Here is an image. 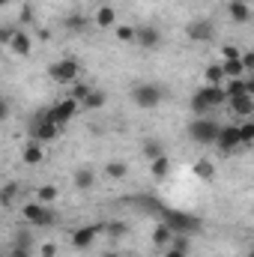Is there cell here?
Returning <instances> with one entry per match:
<instances>
[{
  "label": "cell",
  "mask_w": 254,
  "mask_h": 257,
  "mask_svg": "<svg viewBox=\"0 0 254 257\" xmlns=\"http://www.w3.org/2000/svg\"><path fill=\"white\" fill-rule=\"evenodd\" d=\"M165 99H168V90H165L162 84L141 81V84H135V87H132V102H135L141 111H153V108H159Z\"/></svg>",
  "instance_id": "1"
},
{
  "label": "cell",
  "mask_w": 254,
  "mask_h": 257,
  "mask_svg": "<svg viewBox=\"0 0 254 257\" xmlns=\"http://www.w3.org/2000/svg\"><path fill=\"white\" fill-rule=\"evenodd\" d=\"M224 102H227V96H224L221 87H200L191 96V111H194V117H206L209 111L224 108Z\"/></svg>",
  "instance_id": "2"
},
{
  "label": "cell",
  "mask_w": 254,
  "mask_h": 257,
  "mask_svg": "<svg viewBox=\"0 0 254 257\" xmlns=\"http://www.w3.org/2000/svg\"><path fill=\"white\" fill-rule=\"evenodd\" d=\"M218 128L221 123L215 120V117H194L189 123V138L194 144H200V147H209V144H215V135H218Z\"/></svg>",
  "instance_id": "3"
},
{
  "label": "cell",
  "mask_w": 254,
  "mask_h": 257,
  "mask_svg": "<svg viewBox=\"0 0 254 257\" xmlns=\"http://www.w3.org/2000/svg\"><path fill=\"white\" fill-rule=\"evenodd\" d=\"M21 218H24V224H30V227H51V224L57 221L54 209L45 206V203H39V200L24 203V206H21Z\"/></svg>",
  "instance_id": "4"
},
{
  "label": "cell",
  "mask_w": 254,
  "mask_h": 257,
  "mask_svg": "<svg viewBox=\"0 0 254 257\" xmlns=\"http://www.w3.org/2000/svg\"><path fill=\"white\" fill-rule=\"evenodd\" d=\"M48 78H51L54 84H75V81L81 78V63H78L75 57H63V60H57V63L48 66Z\"/></svg>",
  "instance_id": "5"
},
{
  "label": "cell",
  "mask_w": 254,
  "mask_h": 257,
  "mask_svg": "<svg viewBox=\"0 0 254 257\" xmlns=\"http://www.w3.org/2000/svg\"><path fill=\"white\" fill-rule=\"evenodd\" d=\"M99 233H102V221H96V224H81V227H75V230L69 233V245H72L75 251H87V248H93V242H96Z\"/></svg>",
  "instance_id": "6"
},
{
  "label": "cell",
  "mask_w": 254,
  "mask_h": 257,
  "mask_svg": "<svg viewBox=\"0 0 254 257\" xmlns=\"http://www.w3.org/2000/svg\"><path fill=\"white\" fill-rule=\"evenodd\" d=\"M27 135H30V141H39V144H45V141H54L57 135H60V126L57 123H51L48 117H45V111L30 123V128H27Z\"/></svg>",
  "instance_id": "7"
},
{
  "label": "cell",
  "mask_w": 254,
  "mask_h": 257,
  "mask_svg": "<svg viewBox=\"0 0 254 257\" xmlns=\"http://www.w3.org/2000/svg\"><path fill=\"white\" fill-rule=\"evenodd\" d=\"M75 114H78V102H75V99H69V96H66V99H60V102H54V105L45 111V117H48L51 123H57L60 128H63L66 123L75 117Z\"/></svg>",
  "instance_id": "8"
},
{
  "label": "cell",
  "mask_w": 254,
  "mask_h": 257,
  "mask_svg": "<svg viewBox=\"0 0 254 257\" xmlns=\"http://www.w3.org/2000/svg\"><path fill=\"white\" fill-rule=\"evenodd\" d=\"M186 36H189L191 42H209L215 36V24L209 18H194V21L186 24Z\"/></svg>",
  "instance_id": "9"
},
{
  "label": "cell",
  "mask_w": 254,
  "mask_h": 257,
  "mask_svg": "<svg viewBox=\"0 0 254 257\" xmlns=\"http://www.w3.org/2000/svg\"><path fill=\"white\" fill-rule=\"evenodd\" d=\"M224 105H227V111H230L233 117H239V120H251L254 117V96L251 93L233 96V99H227Z\"/></svg>",
  "instance_id": "10"
},
{
  "label": "cell",
  "mask_w": 254,
  "mask_h": 257,
  "mask_svg": "<svg viewBox=\"0 0 254 257\" xmlns=\"http://www.w3.org/2000/svg\"><path fill=\"white\" fill-rule=\"evenodd\" d=\"M215 147L221 150V153H236L242 144H239V135H236V126H221L218 128V135H215Z\"/></svg>",
  "instance_id": "11"
},
{
  "label": "cell",
  "mask_w": 254,
  "mask_h": 257,
  "mask_svg": "<svg viewBox=\"0 0 254 257\" xmlns=\"http://www.w3.org/2000/svg\"><path fill=\"white\" fill-rule=\"evenodd\" d=\"M135 42L141 45V48H147V51H153V48H159L162 45V33L156 30V27H135Z\"/></svg>",
  "instance_id": "12"
},
{
  "label": "cell",
  "mask_w": 254,
  "mask_h": 257,
  "mask_svg": "<svg viewBox=\"0 0 254 257\" xmlns=\"http://www.w3.org/2000/svg\"><path fill=\"white\" fill-rule=\"evenodd\" d=\"M9 51H12L15 57H30V51H33V39H30V33H24V30L15 27L12 39H9Z\"/></svg>",
  "instance_id": "13"
},
{
  "label": "cell",
  "mask_w": 254,
  "mask_h": 257,
  "mask_svg": "<svg viewBox=\"0 0 254 257\" xmlns=\"http://www.w3.org/2000/svg\"><path fill=\"white\" fill-rule=\"evenodd\" d=\"M93 27H99V30H114V24H117V9L114 6H108V3H102L99 9H96V15H93V21H90Z\"/></svg>",
  "instance_id": "14"
},
{
  "label": "cell",
  "mask_w": 254,
  "mask_h": 257,
  "mask_svg": "<svg viewBox=\"0 0 254 257\" xmlns=\"http://www.w3.org/2000/svg\"><path fill=\"white\" fill-rule=\"evenodd\" d=\"M21 162L30 165V168L42 165V162H45V144H39V141H27L24 150H21Z\"/></svg>",
  "instance_id": "15"
},
{
  "label": "cell",
  "mask_w": 254,
  "mask_h": 257,
  "mask_svg": "<svg viewBox=\"0 0 254 257\" xmlns=\"http://www.w3.org/2000/svg\"><path fill=\"white\" fill-rule=\"evenodd\" d=\"M227 15L236 24H248L251 21V3L248 0H227Z\"/></svg>",
  "instance_id": "16"
},
{
  "label": "cell",
  "mask_w": 254,
  "mask_h": 257,
  "mask_svg": "<svg viewBox=\"0 0 254 257\" xmlns=\"http://www.w3.org/2000/svg\"><path fill=\"white\" fill-rule=\"evenodd\" d=\"M63 30H66V33L81 36V33H87V30H90V18H87L84 12H69V15L63 18Z\"/></svg>",
  "instance_id": "17"
},
{
  "label": "cell",
  "mask_w": 254,
  "mask_h": 257,
  "mask_svg": "<svg viewBox=\"0 0 254 257\" xmlns=\"http://www.w3.org/2000/svg\"><path fill=\"white\" fill-rule=\"evenodd\" d=\"M108 105V93L105 90H99V87H93L84 99H81V105L78 108H84V111H102Z\"/></svg>",
  "instance_id": "18"
},
{
  "label": "cell",
  "mask_w": 254,
  "mask_h": 257,
  "mask_svg": "<svg viewBox=\"0 0 254 257\" xmlns=\"http://www.w3.org/2000/svg\"><path fill=\"white\" fill-rule=\"evenodd\" d=\"M72 183H75L78 192H87V189L96 186V171H93V168H78L75 177H72Z\"/></svg>",
  "instance_id": "19"
},
{
  "label": "cell",
  "mask_w": 254,
  "mask_h": 257,
  "mask_svg": "<svg viewBox=\"0 0 254 257\" xmlns=\"http://www.w3.org/2000/svg\"><path fill=\"white\" fill-rule=\"evenodd\" d=\"M221 84H224L221 63H206V69H203V87H221Z\"/></svg>",
  "instance_id": "20"
},
{
  "label": "cell",
  "mask_w": 254,
  "mask_h": 257,
  "mask_svg": "<svg viewBox=\"0 0 254 257\" xmlns=\"http://www.w3.org/2000/svg\"><path fill=\"white\" fill-rule=\"evenodd\" d=\"M141 153H144L147 162H153V159H159V156H168V153H165V144H162L159 138H147V141L141 144Z\"/></svg>",
  "instance_id": "21"
},
{
  "label": "cell",
  "mask_w": 254,
  "mask_h": 257,
  "mask_svg": "<svg viewBox=\"0 0 254 257\" xmlns=\"http://www.w3.org/2000/svg\"><path fill=\"white\" fill-rule=\"evenodd\" d=\"M18 194H21V186L15 183V180H9L3 189H0V206L3 209H9V206H15V200H18Z\"/></svg>",
  "instance_id": "22"
},
{
  "label": "cell",
  "mask_w": 254,
  "mask_h": 257,
  "mask_svg": "<svg viewBox=\"0 0 254 257\" xmlns=\"http://www.w3.org/2000/svg\"><path fill=\"white\" fill-rule=\"evenodd\" d=\"M171 239H174V227H171V224H159V227L153 230V245H156V248H168Z\"/></svg>",
  "instance_id": "23"
},
{
  "label": "cell",
  "mask_w": 254,
  "mask_h": 257,
  "mask_svg": "<svg viewBox=\"0 0 254 257\" xmlns=\"http://www.w3.org/2000/svg\"><path fill=\"white\" fill-rule=\"evenodd\" d=\"M150 174H153L156 180H165V177L171 174V159H168V156L153 159V162H150Z\"/></svg>",
  "instance_id": "24"
},
{
  "label": "cell",
  "mask_w": 254,
  "mask_h": 257,
  "mask_svg": "<svg viewBox=\"0 0 254 257\" xmlns=\"http://www.w3.org/2000/svg\"><path fill=\"white\" fill-rule=\"evenodd\" d=\"M102 233H108L111 239H123L129 233V224L126 221H102Z\"/></svg>",
  "instance_id": "25"
},
{
  "label": "cell",
  "mask_w": 254,
  "mask_h": 257,
  "mask_svg": "<svg viewBox=\"0 0 254 257\" xmlns=\"http://www.w3.org/2000/svg\"><path fill=\"white\" fill-rule=\"evenodd\" d=\"M236 135H239V144H242V147H251L254 144V120L236 123Z\"/></svg>",
  "instance_id": "26"
},
{
  "label": "cell",
  "mask_w": 254,
  "mask_h": 257,
  "mask_svg": "<svg viewBox=\"0 0 254 257\" xmlns=\"http://www.w3.org/2000/svg\"><path fill=\"white\" fill-rule=\"evenodd\" d=\"M12 245H21V248H33V227H21L12 233Z\"/></svg>",
  "instance_id": "27"
},
{
  "label": "cell",
  "mask_w": 254,
  "mask_h": 257,
  "mask_svg": "<svg viewBox=\"0 0 254 257\" xmlns=\"http://www.w3.org/2000/svg\"><path fill=\"white\" fill-rule=\"evenodd\" d=\"M105 177H111V180H126L129 165L126 162H108V165H105Z\"/></svg>",
  "instance_id": "28"
},
{
  "label": "cell",
  "mask_w": 254,
  "mask_h": 257,
  "mask_svg": "<svg viewBox=\"0 0 254 257\" xmlns=\"http://www.w3.org/2000/svg\"><path fill=\"white\" fill-rule=\"evenodd\" d=\"M57 194H60L57 186H39V189H36V200L45 203V206H51V203L57 200Z\"/></svg>",
  "instance_id": "29"
},
{
  "label": "cell",
  "mask_w": 254,
  "mask_h": 257,
  "mask_svg": "<svg viewBox=\"0 0 254 257\" xmlns=\"http://www.w3.org/2000/svg\"><path fill=\"white\" fill-rule=\"evenodd\" d=\"M69 87H72V93H69V99H75L78 105H81V99H84V96H87V93L93 90V84H90V81H81V78H78L75 84H69Z\"/></svg>",
  "instance_id": "30"
},
{
  "label": "cell",
  "mask_w": 254,
  "mask_h": 257,
  "mask_svg": "<svg viewBox=\"0 0 254 257\" xmlns=\"http://www.w3.org/2000/svg\"><path fill=\"white\" fill-rule=\"evenodd\" d=\"M194 174H197L200 180H212V177H215V165H212L209 159H197V162H194Z\"/></svg>",
  "instance_id": "31"
},
{
  "label": "cell",
  "mask_w": 254,
  "mask_h": 257,
  "mask_svg": "<svg viewBox=\"0 0 254 257\" xmlns=\"http://www.w3.org/2000/svg\"><path fill=\"white\" fill-rule=\"evenodd\" d=\"M120 42H135V27L132 24H114V30H111Z\"/></svg>",
  "instance_id": "32"
},
{
  "label": "cell",
  "mask_w": 254,
  "mask_h": 257,
  "mask_svg": "<svg viewBox=\"0 0 254 257\" xmlns=\"http://www.w3.org/2000/svg\"><path fill=\"white\" fill-rule=\"evenodd\" d=\"M239 63L245 69V75H251L254 72V51H239Z\"/></svg>",
  "instance_id": "33"
},
{
  "label": "cell",
  "mask_w": 254,
  "mask_h": 257,
  "mask_svg": "<svg viewBox=\"0 0 254 257\" xmlns=\"http://www.w3.org/2000/svg\"><path fill=\"white\" fill-rule=\"evenodd\" d=\"M57 254H60L57 242H42V245H39V257H57Z\"/></svg>",
  "instance_id": "34"
},
{
  "label": "cell",
  "mask_w": 254,
  "mask_h": 257,
  "mask_svg": "<svg viewBox=\"0 0 254 257\" xmlns=\"http://www.w3.org/2000/svg\"><path fill=\"white\" fill-rule=\"evenodd\" d=\"M6 257H33V248H21V245H9Z\"/></svg>",
  "instance_id": "35"
},
{
  "label": "cell",
  "mask_w": 254,
  "mask_h": 257,
  "mask_svg": "<svg viewBox=\"0 0 254 257\" xmlns=\"http://www.w3.org/2000/svg\"><path fill=\"white\" fill-rule=\"evenodd\" d=\"M162 257H189V251L177 248V245H168V248H162Z\"/></svg>",
  "instance_id": "36"
},
{
  "label": "cell",
  "mask_w": 254,
  "mask_h": 257,
  "mask_svg": "<svg viewBox=\"0 0 254 257\" xmlns=\"http://www.w3.org/2000/svg\"><path fill=\"white\" fill-rule=\"evenodd\" d=\"M239 57V48L236 45H224L221 48V60H236Z\"/></svg>",
  "instance_id": "37"
},
{
  "label": "cell",
  "mask_w": 254,
  "mask_h": 257,
  "mask_svg": "<svg viewBox=\"0 0 254 257\" xmlns=\"http://www.w3.org/2000/svg\"><path fill=\"white\" fill-rule=\"evenodd\" d=\"M12 33H15V27H0V45H9Z\"/></svg>",
  "instance_id": "38"
},
{
  "label": "cell",
  "mask_w": 254,
  "mask_h": 257,
  "mask_svg": "<svg viewBox=\"0 0 254 257\" xmlns=\"http://www.w3.org/2000/svg\"><path fill=\"white\" fill-rule=\"evenodd\" d=\"M21 21H33V6H30V3L21 6Z\"/></svg>",
  "instance_id": "39"
},
{
  "label": "cell",
  "mask_w": 254,
  "mask_h": 257,
  "mask_svg": "<svg viewBox=\"0 0 254 257\" xmlns=\"http://www.w3.org/2000/svg\"><path fill=\"white\" fill-rule=\"evenodd\" d=\"M6 117H9V99H3V96H0V123H3Z\"/></svg>",
  "instance_id": "40"
},
{
  "label": "cell",
  "mask_w": 254,
  "mask_h": 257,
  "mask_svg": "<svg viewBox=\"0 0 254 257\" xmlns=\"http://www.w3.org/2000/svg\"><path fill=\"white\" fill-rule=\"evenodd\" d=\"M39 39H42V42H48V39H51V30H48V27H42V30H39Z\"/></svg>",
  "instance_id": "41"
},
{
  "label": "cell",
  "mask_w": 254,
  "mask_h": 257,
  "mask_svg": "<svg viewBox=\"0 0 254 257\" xmlns=\"http://www.w3.org/2000/svg\"><path fill=\"white\" fill-rule=\"evenodd\" d=\"M102 257H123V254H120V251H114V248H111V251H105V254H102Z\"/></svg>",
  "instance_id": "42"
},
{
  "label": "cell",
  "mask_w": 254,
  "mask_h": 257,
  "mask_svg": "<svg viewBox=\"0 0 254 257\" xmlns=\"http://www.w3.org/2000/svg\"><path fill=\"white\" fill-rule=\"evenodd\" d=\"M6 3H9V0H0V6H6Z\"/></svg>",
  "instance_id": "43"
},
{
  "label": "cell",
  "mask_w": 254,
  "mask_h": 257,
  "mask_svg": "<svg viewBox=\"0 0 254 257\" xmlns=\"http://www.w3.org/2000/svg\"><path fill=\"white\" fill-rule=\"evenodd\" d=\"M0 257H6V251H3V248H0Z\"/></svg>",
  "instance_id": "44"
},
{
  "label": "cell",
  "mask_w": 254,
  "mask_h": 257,
  "mask_svg": "<svg viewBox=\"0 0 254 257\" xmlns=\"http://www.w3.org/2000/svg\"><path fill=\"white\" fill-rule=\"evenodd\" d=\"M96 3H105V0H96Z\"/></svg>",
  "instance_id": "45"
}]
</instances>
